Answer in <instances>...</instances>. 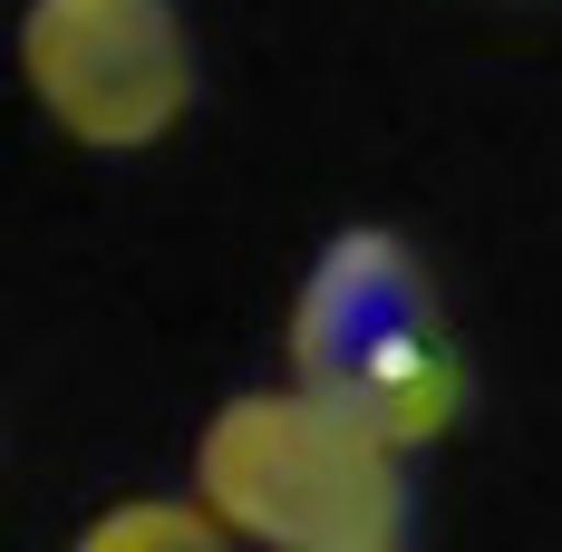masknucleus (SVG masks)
<instances>
[{
    "label": "nucleus",
    "mask_w": 562,
    "mask_h": 552,
    "mask_svg": "<svg viewBox=\"0 0 562 552\" xmlns=\"http://www.w3.org/2000/svg\"><path fill=\"white\" fill-rule=\"evenodd\" d=\"M291 387H311L349 427L389 437L397 455L456 437L475 369H465V339L447 330L427 262L389 223H349L311 262L301 301H291Z\"/></svg>",
    "instance_id": "obj_1"
},
{
    "label": "nucleus",
    "mask_w": 562,
    "mask_h": 552,
    "mask_svg": "<svg viewBox=\"0 0 562 552\" xmlns=\"http://www.w3.org/2000/svg\"><path fill=\"white\" fill-rule=\"evenodd\" d=\"M68 552H243V543H233L204 504H184V495H136V504H108V514H98Z\"/></svg>",
    "instance_id": "obj_4"
},
{
    "label": "nucleus",
    "mask_w": 562,
    "mask_h": 552,
    "mask_svg": "<svg viewBox=\"0 0 562 552\" xmlns=\"http://www.w3.org/2000/svg\"><path fill=\"white\" fill-rule=\"evenodd\" d=\"M20 78L68 146L136 156L194 108V40L175 0H30Z\"/></svg>",
    "instance_id": "obj_3"
},
{
    "label": "nucleus",
    "mask_w": 562,
    "mask_h": 552,
    "mask_svg": "<svg viewBox=\"0 0 562 552\" xmlns=\"http://www.w3.org/2000/svg\"><path fill=\"white\" fill-rule=\"evenodd\" d=\"M407 455L311 387H252L194 437V504L252 552H397Z\"/></svg>",
    "instance_id": "obj_2"
}]
</instances>
